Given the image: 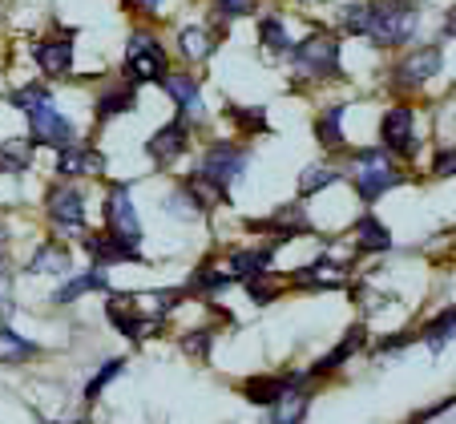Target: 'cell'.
Returning a JSON list of instances; mask_svg holds the SVG:
<instances>
[{"label": "cell", "mask_w": 456, "mask_h": 424, "mask_svg": "<svg viewBox=\"0 0 456 424\" xmlns=\"http://www.w3.org/2000/svg\"><path fill=\"white\" fill-rule=\"evenodd\" d=\"M12 105L28 113V126H33V142L37 146H65L69 142V121L61 118V110L53 105V94L45 86H28L12 94Z\"/></svg>", "instance_id": "6da1fadb"}, {"label": "cell", "mask_w": 456, "mask_h": 424, "mask_svg": "<svg viewBox=\"0 0 456 424\" xmlns=\"http://www.w3.org/2000/svg\"><path fill=\"white\" fill-rule=\"evenodd\" d=\"M416 33V17L412 9H404V4H371L368 9V29H363V37H371L376 45H404L408 37Z\"/></svg>", "instance_id": "7a4b0ae2"}, {"label": "cell", "mask_w": 456, "mask_h": 424, "mask_svg": "<svg viewBox=\"0 0 456 424\" xmlns=\"http://www.w3.org/2000/svg\"><path fill=\"white\" fill-rule=\"evenodd\" d=\"M400 182V170L392 162H387V154H379V150H363V154H355V191H360V199H379L384 191H392Z\"/></svg>", "instance_id": "3957f363"}, {"label": "cell", "mask_w": 456, "mask_h": 424, "mask_svg": "<svg viewBox=\"0 0 456 424\" xmlns=\"http://www.w3.org/2000/svg\"><path fill=\"white\" fill-rule=\"evenodd\" d=\"M295 69L303 77H328V73L339 69V49L331 33H311L307 41L295 49Z\"/></svg>", "instance_id": "277c9868"}, {"label": "cell", "mask_w": 456, "mask_h": 424, "mask_svg": "<svg viewBox=\"0 0 456 424\" xmlns=\"http://www.w3.org/2000/svg\"><path fill=\"white\" fill-rule=\"evenodd\" d=\"M126 73L134 81H162L166 77V53L154 37L138 33L129 41V53H126Z\"/></svg>", "instance_id": "5b68a950"}, {"label": "cell", "mask_w": 456, "mask_h": 424, "mask_svg": "<svg viewBox=\"0 0 456 424\" xmlns=\"http://www.w3.org/2000/svg\"><path fill=\"white\" fill-rule=\"evenodd\" d=\"M247 162H250V158L242 154L239 146H215V150L207 154V166H202V178H207L210 186H215V191L223 194L226 186H231V182L239 178L242 170H247Z\"/></svg>", "instance_id": "8992f818"}, {"label": "cell", "mask_w": 456, "mask_h": 424, "mask_svg": "<svg viewBox=\"0 0 456 424\" xmlns=\"http://www.w3.org/2000/svg\"><path fill=\"white\" fill-rule=\"evenodd\" d=\"M110 234L121 242H138L142 239V226H138V215H134V207H129V191L126 186H118V191L110 194Z\"/></svg>", "instance_id": "52a82bcc"}, {"label": "cell", "mask_w": 456, "mask_h": 424, "mask_svg": "<svg viewBox=\"0 0 456 424\" xmlns=\"http://www.w3.org/2000/svg\"><path fill=\"white\" fill-rule=\"evenodd\" d=\"M110 320L118 323L121 331H126L129 339H146L150 331H158V323H162V315H150V312H129L126 299H110Z\"/></svg>", "instance_id": "ba28073f"}, {"label": "cell", "mask_w": 456, "mask_h": 424, "mask_svg": "<svg viewBox=\"0 0 456 424\" xmlns=\"http://www.w3.org/2000/svg\"><path fill=\"white\" fill-rule=\"evenodd\" d=\"M432 73H440V49H420V53H408V57L400 61L396 81L404 89H412V86H420V81H428Z\"/></svg>", "instance_id": "9c48e42d"}, {"label": "cell", "mask_w": 456, "mask_h": 424, "mask_svg": "<svg viewBox=\"0 0 456 424\" xmlns=\"http://www.w3.org/2000/svg\"><path fill=\"white\" fill-rule=\"evenodd\" d=\"M37 65H41L49 77H65L73 65V41L69 37H57V41H41L37 45Z\"/></svg>", "instance_id": "30bf717a"}, {"label": "cell", "mask_w": 456, "mask_h": 424, "mask_svg": "<svg viewBox=\"0 0 456 424\" xmlns=\"http://www.w3.org/2000/svg\"><path fill=\"white\" fill-rule=\"evenodd\" d=\"M384 146L396 154H412V110H392L384 118Z\"/></svg>", "instance_id": "8fae6325"}, {"label": "cell", "mask_w": 456, "mask_h": 424, "mask_svg": "<svg viewBox=\"0 0 456 424\" xmlns=\"http://www.w3.org/2000/svg\"><path fill=\"white\" fill-rule=\"evenodd\" d=\"M186 121H170L166 130H158L154 138H150V158H158V162H170V158H178L182 150H186Z\"/></svg>", "instance_id": "7c38bea8"}, {"label": "cell", "mask_w": 456, "mask_h": 424, "mask_svg": "<svg viewBox=\"0 0 456 424\" xmlns=\"http://www.w3.org/2000/svg\"><path fill=\"white\" fill-rule=\"evenodd\" d=\"M49 215L61 226H86V202L77 191H53L49 194Z\"/></svg>", "instance_id": "4fadbf2b"}, {"label": "cell", "mask_w": 456, "mask_h": 424, "mask_svg": "<svg viewBox=\"0 0 456 424\" xmlns=\"http://www.w3.org/2000/svg\"><path fill=\"white\" fill-rule=\"evenodd\" d=\"M271 416L267 424H303V416H307V392L295 384V388H287L283 396L275 400V404H267Z\"/></svg>", "instance_id": "5bb4252c"}, {"label": "cell", "mask_w": 456, "mask_h": 424, "mask_svg": "<svg viewBox=\"0 0 456 424\" xmlns=\"http://www.w3.org/2000/svg\"><path fill=\"white\" fill-rule=\"evenodd\" d=\"M105 158L97 150H61L57 158V174L61 178H77V174H102Z\"/></svg>", "instance_id": "9a60e30c"}, {"label": "cell", "mask_w": 456, "mask_h": 424, "mask_svg": "<svg viewBox=\"0 0 456 424\" xmlns=\"http://www.w3.org/2000/svg\"><path fill=\"white\" fill-rule=\"evenodd\" d=\"M295 384H303V376H287V380H279V376H267V380L242 384V392H247V400H255V404H275V400L283 396L287 388H295Z\"/></svg>", "instance_id": "2e32d148"}, {"label": "cell", "mask_w": 456, "mask_h": 424, "mask_svg": "<svg viewBox=\"0 0 456 424\" xmlns=\"http://www.w3.org/2000/svg\"><path fill=\"white\" fill-rule=\"evenodd\" d=\"M28 271H33V275H61V271H69V251L57 247V242H49V247H41V251L28 259Z\"/></svg>", "instance_id": "e0dca14e"}, {"label": "cell", "mask_w": 456, "mask_h": 424, "mask_svg": "<svg viewBox=\"0 0 456 424\" xmlns=\"http://www.w3.org/2000/svg\"><path fill=\"white\" fill-rule=\"evenodd\" d=\"M89 251L105 263H134L138 259L134 242H121V239H113V234H105V239H89Z\"/></svg>", "instance_id": "ac0fdd59"}, {"label": "cell", "mask_w": 456, "mask_h": 424, "mask_svg": "<svg viewBox=\"0 0 456 424\" xmlns=\"http://www.w3.org/2000/svg\"><path fill=\"white\" fill-rule=\"evenodd\" d=\"M355 239H360L363 251H387L392 247V239H387V231L376 223L371 215H363L360 223H355Z\"/></svg>", "instance_id": "d6986e66"}, {"label": "cell", "mask_w": 456, "mask_h": 424, "mask_svg": "<svg viewBox=\"0 0 456 424\" xmlns=\"http://www.w3.org/2000/svg\"><path fill=\"white\" fill-rule=\"evenodd\" d=\"M360 339H363V328H352V331H347V339L336 347V352L323 355V360H319L315 368H311V376H323V372H331V368H339V363H344L347 355H352L355 347H360Z\"/></svg>", "instance_id": "ffe728a7"}, {"label": "cell", "mask_w": 456, "mask_h": 424, "mask_svg": "<svg viewBox=\"0 0 456 424\" xmlns=\"http://www.w3.org/2000/svg\"><path fill=\"white\" fill-rule=\"evenodd\" d=\"M28 355H37V344L20 339L17 331H0V363H20Z\"/></svg>", "instance_id": "44dd1931"}, {"label": "cell", "mask_w": 456, "mask_h": 424, "mask_svg": "<svg viewBox=\"0 0 456 424\" xmlns=\"http://www.w3.org/2000/svg\"><path fill=\"white\" fill-rule=\"evenodd\" d=\"M267 263H271V251H239L231 259V267H234V275L250 283V279L263 275V267H267Z\"/></svg>", "instance_id": "7402d4cb"}, {"label": "cell", "mask_w": 456, "mask_h": 424, "mask_svg": "<svg viewBox=\"0 0 456 424\" xmlns=\"http://www.w3.org/2000/svg\"><path fill=\"white\" fill-rule=\"evenodd\" d=\"M162 81H166V94H170L182 110H199V86L190 77H170V73H166Z\"/></svg>", "instance_id": "603a6c76"}, {"label": "cell", "mask_w": 456, "mask_h": 424, "mask_svg": "<svg viewBox=\"0 0 456 424\" xmlns=\"http://www.w3.org/2000/svg\"><path fill=\"white\" fill-rule=\"evenodd\" d=\"M258 33H263V45H267L271 53H287V29L279 17H263L258 20Z\"/></svg>", "instance_id": "cb8c5ba5"}, {"label": "cell", "mask_w": 456, "mask_h": 424, "mask_svg": "<svg viewBox=\"0 0 456 424\" xmlns=\"http://www.w3.org/2000/svg\"><path fill=\"white\" fill-rule=\"evenodd\" d=\"M97 287H105L102 271H89V275L73 279L69 287H61V291H57V303H69V299H77V295H86V291H97Z\"/></svg>", "instance_id": "d4e9b609"}, {"label": "cell", "mask_w": 456, "mask_h": 424, "mask_svg": "<svg viewBox=\"0 0 456 424\" xmlns=\"http://www.w3.org/2000/svg\"><path fill=\"white\" fill-rule=\"evenodd\" d=\"M448 336H452V312H444L440 320H432L428 328H424V344H428L432 352H440V347L448 344Z\"/></svg>", "instance_id": "484cf974"}, {"label": "cell", "mask_w": 456, "mask_h": 424, "mask_svg": "<svg viewBox=\"0 0 456 424\" xmlns=\"http://www.w3.org/2000/svg\"><path fill=\"white\" fill-rule=\"evenodd\" d=\"M328 182H336V170H328V166H307L299 178V194H315V191H323Z\"/></svg>", "instance_id": "4316f807"}, {"label": "cell", "mask_w": 456, "mask_h": 424, "mask_svg": "<svg viewBox=\"0 0 456 424\" xmlns=\"http://www.w3.org/2000/svg\"><path fill=\"white\" fill-rule=\"evenodd\" d=\"M182 49H186L190 57H207V53H215V45H210L207 29H182Z\"/></svg>", "instance_id": "83f0119b"}, {"label": "cell", "mask_w": 456, "mask_h": 424, "mask_svg": "<svg viewBox=\"0 0 456 424\" xmlns=\"http://www.w3.org/2000/svg\"><path fill=\"white\" fill-rule=\"evenodd\" d=\"M121 368H126V363H121V360H110V363H105L102 372H97V376H94V380H89V384H86V400H97V392H102V388H105V384H110V380H113V376H121Z\"/></svg>", "instance_id": "f1b7e54d"}, {"label": "cell", "mask_w": 456, "mask_h": 424, "mask_svg": "<svg viewBox=\"0 0 456 424\" xmlns=\"http://www.w3.org/2000/svg\"><path fill=\"white\" fill-rule=\"evenodd\" d=\"M134 110V89H126V94H110L102 105H97V118H113V113H126Z\"/></svg>", "instance_id": "f546056e"}, {"label": "cell", "mask_w": 456, "mask_h": 424, "mask_svg": "<svg viewBox=\"0 0 456 424\" xmlns=\"http://www.w3.org/2000/svg\"><path fill=\"white\" fill-rule=\"evenodd\" d=\"M339 118H344V113L331 110L328 118L319 121V142H323V146H339V142H344V134H339Z\"/></svg>", "instance_id": "4dcf8cb0"}, {"label": "cell", "mask_w": 456, "mask_h": 424, "mask_svg": "<svg viewBox=\"0 0 456 424\" xmlns=\"http://www.w3.org/2000/svg\"><path fill=\"white\" fill-rule=\"evenodd\" d=\"M368 9L371 4H347L344 9V29L347 33H363V29H368Z\"/></svg>", "instance_id": "1f68e13d"}, {"label": "cell", "mask_w": 456, "mask_h": 424, "mask_svg": "<svg viewBox=\"0 0 456 424\" xmlns=\"http://www.w3.org/2000/svg\"><path fill=\"white\" fill-rule=\"evenodd\" d=\"M250 4L255 0H215V12L218 17H242V12H250Z\"/></svg>", "instance_id": "d6a6232c"}, {"label": "cell", "mask_w": 456, "mask_h": 424, "mask_svg": "<svg viewBox=\"0 0 456 424\" xmlns=\"http://www.w3.org/2000/svg\"><path fill=\"white\" fill-rule=\"evenodd\" d=\"M239 126H242V130H267L263 110H239Z\"/></svg>", "instance_id": "836d02e7"}, {"label": "cell", "mask_w": 456, "mask_h": 424, "mask_svg": "<svg viewBox=\"0 0 456 424\" xmlns=\"http://www.w3.org/2000/svg\"><path fill=\"white\" fill-rule=\"evenodd\" d=\"M194 287H202V291H210V287H226V275H218V271H199V275H194Z\"/></svg>", "instance_id": "e575fe53"}, {"label": "cell", "mask_w": 456, "mask_h": 424, "mask_svg": "<svg viewBox=\"0 0 456 424\" xmlns=\"http://www.w3.org/2000/svg\"><path fill=\"white\" fill-rule=\"evenodd\" d=\"M436 174H452V150L436 154Z\"/></svg>", "instance_id": "d590c367"}, {"label": "cell", "mask_w": 456, "mask_h": 424, "mask_svg": "<svg viewBox=\"0 0 456 424\" xmlns=\"http://www.w3.org/2000/svg\"><path fill=\"white\" fill-rule=\"evenodd\" d=\"M129 4H134V9H142V12H150V9H158L162 0H129Z\"/></svg>", "instance_id": "8d00e7d4"}, {"label": "cell", "mask_w": 456, "mask_h": 424, "mask_svg": "<svg viewBox=\"0 0 456 424\" xmlns=\"http://www.w3.org/2000/svg\"><path fill=\"white\" fill-rule=\"evenodd\" d=\"M387 4H404V9H412L416 0H387Z\"/></svg>", "instance_id": "74e56055"}, {"label": "cell", "mask_w": 456, "mask_h": 424, "mask_svg": "<svg viewBox=\"0 0 456 424\" xmlns=\"http://www.w3.org/2000/svg\"><path fill=\"white\" fill-rule=\"evenodd\" d=\"M0 242H4V231H0ZM0 255H4V247H0Z\"/></svg>", "instance_id": "f35d334b"}]
</instances>
